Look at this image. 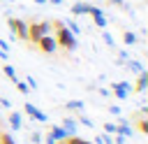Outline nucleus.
Instances as JSON below:
<instances>
[{
  "label": "nucleus",
  "instance_id": "obj_32",
  "mask_svg": "<svg viewBox=\"0 0 148 144\" xmlns=\"http://www.w3.org/2000/svg\"><path fill=\"white\" fill-rule=\"evenodd\" d=\"M46 2H51V5H62V0H46Z\"/></svg>",
  "mask_w": 148,
  "mask_h": 144
},
{
  "label": "nucleus",
  "instance_id": "obj_3",
  "mask_svg": "<svg viewBox=\"0 0 148 144\" xmlns=\"http://www.w3.org/2000/svg\"><path fill=\"white\" fill-rule=\"evenodd\" d=\"M7 23H9V28H12L14 37H18V39H28V23H25L23 19L9 16V19H7Z\"/></svg>",
  "mask_w": 148,
  "mask_h": 144
},
{
  "label": "nucleus",
  "instance_id": "obj_1",
  "mask_svg": "<svg viewBox=\"0 0 148 144\" xmlns=\"http://www.w3.org/2000/svg\"><path fill=\"white\" fill-rule=\"evenodd\" d=\"M51 28L56 30V42H58V46H62V49H67V51H72V49L76 46V39H74V35L67 30L65 21H51Z\"/></svg>",
  "mask_w": 148,
  "mask_h": 144
},
{
  "label": "nucleus",
  "instance_id": "obj_2",
  "mask_svg": "<svg viewBox=\"0 0 148 144\" xmlns=\"http://www.w3.org/2000/svg\"><path fill=\"white\" fill-rule=\"evenodd\" d=\"M49 30H51V21H30L28 23V39L35 44L39 37L49 35Z\"/></svg>",
  "mask_w": 148,
  "mask_h": 144
},
{
  "label": "nucleus",
  "instance_id": "obj_22",
  "mask_svg": "<svg viewBox=\"0 0 148 144\" xmlns=\"http://www.w3.org/2000/svg\"><path fill=\"white\" fill-rule=\"evenodd\" d=\"M139 130H141L143 135L148 132V123H146V118H139Z\"/></svg>",
  "mask_w": 148,
  "mask_h": 144
},
{
  "label": "nucleus",
  "instance_id": "obj_15",
  "mask_svg": "<svg viewBox=\"0 0 148 144\" xmlns=\"http://www.w3.org/2000/svg\"><path fill=\"white\" fill-rule=\"evenodd\" d=\"M127 67H130L132 72H136V74H139V72H143V65H141L139 60H127Z\"/></svg>",
  "mask_w": 148,
  "mask_h": 144
},
{
  "label": "nucleus",
  "instance_id": "obj_25",
  "mask_svg": "<svg viewBox=\"0 0 148 144\" xmlns=\"http://www.w3.org/2000/svg\"><path fill=\"white\" fill-rule=\"evenodd\" d=\"M79 121H81L86 128H92V121H90V118H86V116H79Z\"/></svg>",
  "mask_w": 148,
  "mask_h": 144
},
{
  "label": "nucleus",
  "instance_id": "obj_4",
  "mask_svg": "<svg viewBox=\"0 0 148 144\" xmlns=\"http://www.w3.org/2000/svg\"><path fill=\"white\" fill-rule=\"evenodd\" d=\"M35 46H37L39 51H44V53H53V51L58 49V42H56V37L44 35V37H39V39L35 42Z\"/></svg>",
  "mask_w": 148,
  "mask_h": 144
},
{
  "label": "nucleus",
  "instance_id": "obj_16",
  "mask_svg": "<svg viewBox=\"0 0 148 144\" xmlns=\"http://www.w3.org/2000/svg\"><path fill=\"white\" fill-rule=\"evenodd\" d=\"M2 72H5L12 81H18V77H16V72H14V67H12V65H2Z\"/></svg>",
  "mask_w": 148,
  "mask_h": 144
},
{
  "label": "nucleus",
  "instance_id": "obj_7",
  "mask_svg": "<svg viewBox=\"0 0 148 144\" xmlns=\"http://www.w3.org/2000/svg\"><path fill=\"white\" fill-rule=\"evenodd\" d=\"M69 12H72V16H83V14H90L92 12V5L90 2H72V7H69Z\"/></svg>",
  "mask_w": 148,
  "mask_h": 144
},
{
  "label": "nucleus",
  "instance_id": "obj_19",
  "mask_svg": "<svg viewBox=\"0 0 148 144\" xmlns=\"http://www.w3.org/2000/svg\"><path fill=\"white\" fill-rule=\"evenodd\" d=\"M0 144H16V142L9 132H0Z\"/></svg>",
  "mask_w": 148,
  "mask_h": 144
},
{
  "label": "nucleus",
  "instance_id": "obj_27",
  "mask_svg": "<svg viewBox=\"0 0 148 144\" xmlns=\"http://www.w3.org/2000/svg\"><path fill=\"white\" fill-rule=\"evenodd\" d=\"M25 81H28V88H37V81H35V79H32V77H28V79H25Z\"/></svg>",
  "mask_w": 148,
  "mask_h": 144
},
{
  "label": "nucleus",
  "instance_id": "obj_28",
  "mask_svg": "<svg viewBox=\"0 0 148 144\" xmlns=\"http://www.w3.org/2000/svg\"><path fill=\"white\" fill-rule=\"evenodd\" d=\"M109 111H111V114H116V116H118V114H120V107H118V105H111V107H109Z\"/></svg>",
  "mask_w": 148,
  "mask_h": 144
},
{
  "label": "nucleus",
  "instance_id": "obj_20",
  "mask_svg": "<svg viewBox=\"0 0 148 144\" xmlns=\"http://www.w3.org/2000/svg\"><path fill=\"white\" fill-rule=\"evenodd\" d=\"M104 132H106V135H116V132H118V125H116V123H104Z\"/></svg>",
  "mask_w": 148,
  "mask_h": 144
},
{
  "label": "nucleus",
  "instance_id": "obj_23",
  "mask_svg": "<svg viewBox=\"0 0 148 144\" xmlns=\"http://www.w3.org/2000/svg\"><path fill=\"white\" fill-rule=\"evenodd\" d=\"M30 142H32V144H39V142H42V135H39V132H32V135H30Z\"/></svg>",
  "mask_w": 148,
  "mask_h": 144
},
{
  "label": "nucleus",
  "instance_id": "obj_34",
  "mask_svg": "<svg viewBox=\"0 0 148 144\" xmlns=\"http://www.w3.org/2000/svg\"><path fill=\"white\" fill-rule=\"evenodd\" d=\"M0 2H7V0H0Z\"/></svg>",
  "mask_w": 148,
  "mask_h": 144
},
{
  "label": "nucleus",
  "instance_id": "obj_31",
  "mask_svg": "<svg viewBox=\"0 0 148 144\" xmlns=\"http://www.w3.org/2000/svg\"><path fill=\"white\" fill-rule=\"evenodd\" d=\"M0 58H2V60H7V51H2V49H0Z\"/></svg>",
  "mask_w": 148,
  "mask_h": 144
},
{
  "label": "nucleus",
  "instance_id": "obj_17",
  "mask_svg": "<svg viewBox=\"0 0 148 144\" xmlns=\"http://www.w3.org/2000/svg\"><path fill=\"white\" fill-rule=\"evenodd\" d=\"M123 42H125V44H134V42H136V35L127 30V33H123Z\"/></svg>",
  "mask_w": 148,
  "mask_h": 144
},
{
  "label": "nucleus",
  "instance_id": "obj_13",
  "mask_svg": "<svg viewBox=\"0 0 148 144\" xmlns=\"http://www.w3.org/2000/svg\"><path fill=\"white\" fill-rule=\"evenodd\" d=\"M134 130H132V125L125 121V118H120V125H118V135H123V137H130Z\"/></svg>",
  "mask_w": 148,
  "mask_h": 144
},
{
  "label": "nucleus",
  "instance_id": "obj_24",
  "mask_svg": "<svg viewBox=\"0 0 148 144\" xmlns=\"http://www.w3.org/2000/svg\"><path fill=\"white\" fill-rule=\"evenodd\" d=\"M102 37H104V42H106V44H111V46H113V37H111V35H109L106 30L102 33Z\"/></svg>",
  "mask_w": 148,
  "mask_h": 144
},
{
  "label": "nucleus",
  "instance_id": "obj_18",
  "mask_svg": "<svg viewBox=\"0 0 148 144\" xmlns=\"http://www.w3.org/2000/svg\"><path fill=\"white\" fill-rule=\"evenodd\" d=\"M67 109H74V111H81V109H83V102H81V100H72V102H67Z\"/></svg>",
  "mask_w": 148,
  "mask_h": 144
},
{
  "label": "nucleus",
  "instance_id": "obj_10",
  "mask_svg": "<svg viewBox=\"0 0 148 144\" xmlns=\"http://www.w3.org/2000/svg\"><path fill=\"white\" fill-rule=\"evenodd\" d=\"M146 84H148V72L143 70V72H139V79H136V84L132 86V91L141 93V91H146Z\"/></svg>",
  "mask_w": 148,
  "mask_h": 144
},
{
  "label": "nucleus",
  "instance_id": "obj_8",
  "mask_svg": "<svg viewBox=\"0 0 148 144\" xmlns=\"http://www.w3.org/2000/svg\"><path fill=\"white\" fill-rule=\"evenodd\" d=\"M67 137V132L62 130V125H51L49 130V137H46V144H53V142H62Z\"/></svg>",
  "mask_w": 148,
  "mask_h": 144
},
{
  "label": "nucleus",
  "instance_id": "obj_14",
  "mask_svg": "<svg viewBox=\"0 0 148 144\" xmlns=\"http://www.w3.org/2000/svg\"><path fill=\"white\" fill-rule=\"evenodd\" d=\"M62 144H92V142L81 139V137H76V135H69V137H65V139H62Z\"/></svg>",
  "mask_w": 148,
  "mask_h": 144
},
{
  "label": "nucleus",
  "instance_id": "obj_6",
  "mask_svg": "<svg viewBox=\"0 0 148 144\" xmlns=\"http://www.w3.org/2000/svg\"><path fill=\"white\" fill-rule=\"evenodd\" d=\"M23 111H25V114H28L30 118L39 121V123H46V121H49V116H46V114H44L42 109H37V107H35L32 102H25V105H23Z\"/></svg>",
  "mask_w": 148,
  "mask_h": 144
},
{
  "label": "nucleus",
  "instance_id": "obj_30",
  "mask_svg": "<svg viewBox=\"0 0 148 144\" xmlns=\"http://www.w3.org/2000/svg\"><path fill=\"white\" fill-rule=\"evenodd\" d=\"M0 105H2V107H9V105H12V102H9V100H7V98H0Z\"/></svg>",
  "mask_w": 148,
  "mask_h": 144
},
{
  "label": "nucleus",
  "instance_id": "obj_33",
  "mask_svg": "<svg viewBox=\"0 0 148 144\" xmlns=\"http://www.w3.org/2000/svg\"><path fill=\"white\" fill-rule=\"evenodd\" d=\"M35 2H37V5H44V2H46V0H35Z\"/></svg>",
  "mask_w": 148,
  "mask_h": 144
},
{
  "label": "nucleus",
  "instance_id": "obj_29",
  "mask_svg": "<svg viewBox=\"0 0 148 144\" xmlns=\"http://www.w3.org/2000/svg\"><path fill=\"white\" fill-rule=\"evenodd\" d=\"M109 5H116V7H123V0H106Z\"/></svg>",
  "mask_w": 148,
  "mask_h": 144
},
{
  "label": "nucleus",
  "instance_id": "obj_9",
  "mask_svg": "<svg viewBox=\"0 0 148 144\" xmlns=\"http://www.w3.org/2000/svg\"><path fill=\"white\" fill-rule=\"evenodd\" d=\"M90 16H92V21H95V26H97V28H106V16L102 14V9H99V7H92Z\"/></svg>",
  "mask_w": 148,
  "mask_h": 144
},
{
  "label": "nucleus",
  "instance_id": "obj_5",
  "mask_svg": "<svg viewBox=\"0 0 148 144\" xmlns=\"http://www.w3.org/2000/svg\"><path fill=\"white\" fill-rule=\"evenodd\" d=\"M111 91L116 93L118 100H125V98L132 93V84H130V81H116V84H111Z\"/></svg>",
  "mask_w": 148,
  "mask_h": 144
},
{
  "label": "nucleus",
  "instance_id": "obj_26",
  "mask_svg": "<svg viewBox=\"0 0 148 144\" xmlns=\"http://www.w3.org/2000/svg\"><path fill=\"white\" fill-rule=\"evenodd\" d=\"M113 144H125V137H123V135H118V132H116V137H113Z\"/></svg>",
  "mask_w": 148,
  "mask_h": 144
},
{
  "label": "nucleus",
  "instance_id": "obj_21",
  "mask_svg": "<svg viewBox=\"0 0 148 144\" xmlns=\"http://www.w3.org/2000/svg\"><path fill=\"white\" fill-rule=\"evenodd\" d=\"M14 86H16V91L18 93H28L30 88H28V84H23V81H14Z\"/></svg>",
  "mask_w": 148,
  "mask_h": 144
},
{
  "label": "nucleus",
  "instance_id": "obj_12",
  "mask_svg": "<svg viewBox=\"0 0 148 144\" xmlns=\"http://www.w3.org/2000/svg\"><path fill=\"white\" fill-rule=\"evenodd\" d=\"M9 125H12L14 130H18V128L23 125V116H21L18 111H12V114H9Z\"/></svg>",
  "mask_w": 148,
  "mask_h": 144
},
{
  "label": "nucleus",
  "instance_id": "obj_11",
  "mask_svg": "<svg viewBox=\"0 0 148 144\" xmlns=\"http://www.w3.org/2000/svg\"><path fill=\"white\" fill-rule=\"evenodd\" d=\"M76 128H79L76 118H72V116H69V118H65V121H62V130L67 132V137H69V135H76Z\"/></svg>",
  "mask_w": 148,
  "mask_h": 144
}]
</instances>
